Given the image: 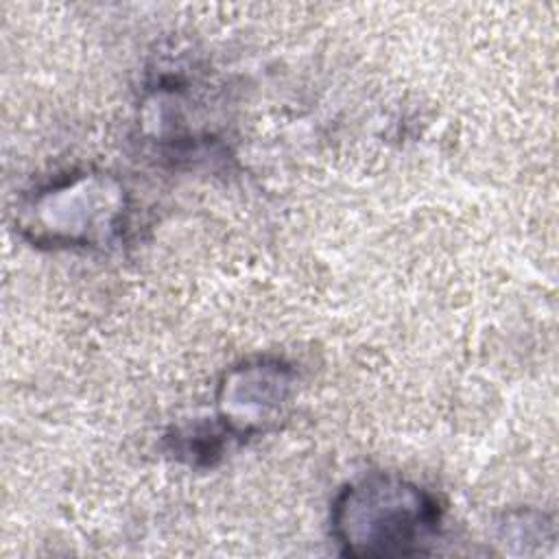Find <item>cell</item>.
I'll return each instance as SVG.
<instances>
[{
	"mask_svg": "<svg viewBox=\"0 0 559 559\" xmlns=\"http://www.w3.org/2000/svg\"><path fill=\"white\" fill-rule=\"evenodd\" d=\"M441 520V504L428 489L373 472L336 493L330 531L347 557H411L430 550Z\"/></svg>",
	"mask_w": 559,
	"mask_h": 559,
	"instance_id": "6da1fadb",
	"label": "cell"
},
{
	"mask_svg": "<svg viewBox=\"0 0 559 559\" xmlns=\"http://www.w3.org/2000/svg\"><path fill=\"white\" fill-rule=\"evenodd\" d=\"M124 190L103 173H72L41 188L20 218L24 236L50 247H103L124 225Z\"/></svg>",
	"mask_w": 559,
	"mask_h": 559,
	"instance_id": "7a4b0ae2",
	"label": "cell"
},
{
	"mask_svg": "<svg viewBox=\"0 0 559 559\" xmlns=\"http://www.w3.org/2000/svg\"><path fill=\"white\" fill-rule=\"evenodd\" d=\"M295 371L280 358L231 367L218 386V424L238 441L269 430L288 402Z\"/></svg>",
	"mask_w": 559,
	"mask_h": 559,
	"instance_id": "3957f363",
	"label": "cell"
}]
</instances>
